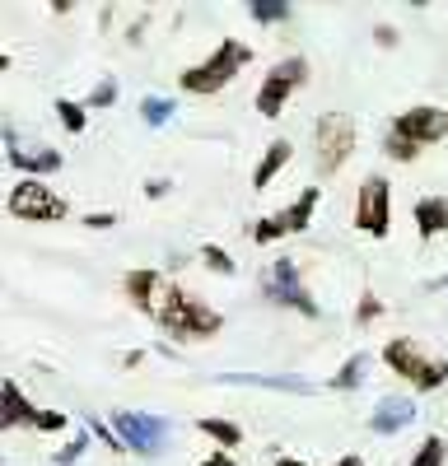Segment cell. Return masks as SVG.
I'll return each instance as SVG.
<instances>
[{
	"label": "cell",
	"instance_id": "20",
	"mask_svg": "<svg viewBox=\"0 0 448 466\" xmlns=\"http://www.w3.org/2000/svg\"><path fill=\"white\" fill-rule=\"evenodd\" d=\"M369 378V355L360 350V355H351L341 369H336L331 378H327V392H355V387Z\"/></svg>",
	"mask_w": 448,
	"mask_h": 466
},
{
	"label": "cell",
	"instance_id": "15",
	"mask_svg": "<svg viewBox=\"0 0 448 466\" xmlns=\"http://www.w3.org/2000/svg\"><path fill=\"white\" fill-rule=\"evenodd\" d=\"M290 154H294V145H290L285 136H276L267 149H261V159H257V168H252V191H267V187H271V182L285 173Z\"/></svg>",
	"mask_w": 448,
	"mask_h": 466
},
{
	"label": "cell",
	"instance_id": "11",
	"mask_svg": "<svg viewBox=\"0 0 448 466\" xmlns=\"http://www.w3.org/2000/svg\"><path fill=\"white\" fill-rule=\"evenodd\" d=\"M351 224L364 233V238H388V233H392V182L383 173H369L360 182Z\"/></svg>",
	"mask_w": 448,
	"mask_h": 466
},
{
	"label": "cell",
	"instance_id": "5",
	"mask_svg": "<svg viewBox=\"0 0 448 466\" xmlns=\"http://www.w3.org/2000/svg\"><path fill=\"white\" fill-rule=\"evenodd\" d=\"M360 145V127L351 112H322L313 122V168L318 177H336Z\"/></svg>",
	"mask_w": 448,
	"mask_h": 466
},
{
	"label": "cell",
	"instance_id": "12",
	"mask_svg": "<svg viewBox=\"0 0 448 466\" xmlns=\"http://www.w3.org/2000/svg\"><path fill=\"white\" fill-rule=\"evenodd\" d=\"M122 294H127V303L136 308V313L155 318L159 313V299H164V276H159L155 266H136V270H127V276H122Z\"/></svg>",
	"mask_w": 448,
	"mask_h": 466
},
{
	"label": "cell",
	"instance_id": "19",
	"mask_svg": "<svg viewBox=\"0 0 448 466\" xmlns=\"http://www.w3.org/2000/svg\"><path fill=\"white\" fill-rule=\"evenodd\" d=\"M224 382H239V387H271V392H313V382H304V378H271V373H224Z\"/></svg>",
	"mask_w": 448,
	"mask_h": 466
},
{
	"label": "cell",
	"instance_id": "34",
	"mask_svg": "<svg viewBox=\"0 0 448 466\" xmlns=\"http://www.w3.org/2000/svg\"><path fill=\"white\" fill-rule=\"evenodd\" d=\"M145 28H149V15L131 19V28H127V43H131V47H136V43H145Z\"/></svg>",
	"mask_w": 448,
	"mask_h": 466
},
{
	"label": "cell",
	"instance_id": "8",
	"mask_svg": "<svg viewBox=\"0 0 448 466\" xmlns=\"http://www.w3.org/2000/svg\"><path fill=\"white\" fill-rule=\"evenodd\" d=\"M261 294H267L276 308H294L299 318H322V303L304 285V270H299L294 257H276L267 266V276H261Z\"/></svg>",
	"mask_w": 448,
	"mask_h": 466
},
{
	"label": "cell",
	"instance_id": "3",
	"mask_svg": "<svg viewBox=\"0 0 448 466\" xmlns=\"http://www.w3.org/2000/svg\"><path fill=\"white\" fill-rule=\"evenodd\" d=\"M248 66H252V47L239 43V37H219L215 52H210L206 61L187 66V70L178 75V89L192 94V98H210V94H219V89H229Z\"/></svg>",
	"mask_w": 448,
	"mask_h": 466
},
{
	"label": "cell",
	"instance_id": "25",
	"mask_svg": "<svg viewBox=\"0 0 448 466\" xmlns=\"http://www.w3.org/2000/svg\"><path fill=\"white\" fill-rule=\"evenodd\" d=\"M201 261H206V270H215V276H239V261L224 252L219 243H206L201 248Z\"/></svg>",
	"mask_w": 448,
	"mask_h": 466
},
{
	"label": "cell",
	"instance_id": "17",
	"mask_svg": "<svg viewBox=\"0 0 448 466\" xmlns=\"http://www.w3.org/2000/svg\"><path fill=\"white\" fill-rule=\"evenodd\" d=\"M33 420H37V406L24 397V387L15 378H5V410H0V430H19V424L33 430Z\"/></svg>",
	"mask_w": 448,
	"mask_h": 466
},
{
	"label": "cell",
	"instance_id": "13",
	"mask_svg": "<svg viewBox=\"0 0 448 466\" xmlns=\"http://www.w3.org/2000/svg\"><path fill=\"white\" fill-rule=\"evenodd\" d=\"M10 159V168H19L24 177H37V182H47L52 173H61V164H66V154L61 149H52V145H33V149H10L5 154Z\"/></svg>",
	"mask_w": 448,
	"mask_h": 466
},
{
	"label": "cell",
	"instance_id": "27",
	"mask_svg": "<svg viewBox=\"0 0 448 466\" xmlns=\"http://www.w3.org/2000/svg\"><path fill=\"white\" fill-rule=\"evenodd\" d=\"M112 103H117V80H112V75H103V80L89 89L85 107H89V112H103V107H112Z\"/></svg>",
	"mask_w": 448,
	"mask_h": 466
},
{
	"label": "cell",
	"instance_id": "16",
	"mask_svg": "<svg viewBox=\"0 0 448 466\" xmlns=\"http://www.w3.org/2000/svg\"><path fill=\"white\" fill-rule=\"evenodd\" d=\"M411 219H416V233L430 243L439 233H448V197H421L411 206Z\"/></svg>",
	"mask_w": 448,
	"mask_h": 466
},
{
	"label": "cell",
	"instance_id": "1",
	"mask_svg": "<svg viewBox=\"0 0 448 466\" xmlns=\"http://www.w3.org/2000/svg\"><path fill=\"white\" fill-rule=\"evenodd\" d=\"M159 331L173 336V340H215L224 331V313L210 308L201 294L182 289L178 280L164 285V299H159V313H155Z\"/></svg>",
	"mask_w": 448,
	"mask_h": 466
},
{
	"label": "cell",
	"instance_id": "26",
	"mask_svg": "<svg viewBox=\"0 0 448 466\" xmlns=\"http://www.w3.org/2000/svg\"><path fill=\"white\" fill-rule=\"evenodd\" d=\"M379 318H383V299L373 294V289H364L360 303H355V327H373Z\"/></svg>",
	"mask_w": 448,
	"mask_h": 466
},
{
	"label": "cell",
	"instance_id": "4",
	"mask_svg": "<svg viewBox=\"0 0 448 466\" xmlns=\"http://www.w3.org/2000/svg\"><path fill=\"white\" fill-rule=\"evenodd\" d=\"M383 364L411 387V392H439V387L448 382V360L434 355V350H425L416 336H388L383 340Z\"/></svg>",
	"mask_w": 448,
	"mask_h": 466
},
{
	"label": "cell",
	"instance_id": "10",
	"mask_svg": "<svg viewBox=\"0 0 448 466\" xmlns=\"http://www.w3.org/2000/svg\"><path fill=\"white\" fill-rule=\"evenodd\" d=\"M112 430L122 434L127 452H140L145 461H155V457H164V448L173 439V420L145 415V410H112Z\"/></svg>",
	"mask_w": 448,
	"mask_h": 466
},
{
	"label": "cell",
	"instance_id": "35",
	"mask_svg": "<svg viewBox=\"0 0 448 466\" xmlns=\"http://www.w3.org/2000/svg\"><path fill=\"white\" fill-rule=\"evenodd\" d=\"M197 466H239V461H234V452H219V448H215V452H210V457H201Z\"/></svg>",
	"mask_w": 448,
	"mask_h": 466
},
{
	"label": "cell",
	"instance_id": "22",
	"mask_svg": "<svg viewBox=\"0 0 448 466\" xmlns=\"http://www.w3.org/2000/svg\"><path fill=\"white\" fill-rule=\"evenodd\" d=\"M56 122H61L70 136H85V127H89V107H85V103H75V98H56Z\"/></svg>",
	"mask_w": 448,
	"mask_h": 466
},
{
	"label": "cell",
	"instance_id": "14",
	"mask_svg": "<svg viewBox=\"0 0 448 466\" xmlns=\"http://www.w3.org/2000/svg\"><path fill=\"white\" fill-rule=\"evenodd\" d=\"M416 401H406V397H383L379 406H373V415H369V430L379 434V439H392V434H402L406 424H416Z\"/></svg>",
	"mask_w": 448,
	"mask_h": 466
},
{
	"label": "cell",
	"instance_id": "33",
	"mask_svg": "<svg viewBox=\"0 0 448 466\" xmlns=\"http://www.w3.org/2000/svg\"><path fill=\"white\" fill-rule=\"evenodd\" d=\"M168 191H173V182H168V177H149V182H145V197H149V201H164Z\"/></svg>",
	"mask_w": 448,
	"mask_h": 466
},
{
	"label": "cell",
	"instance_id": "32",
	"mask_svg": "<svg viewBox=\"0 0 448 466\" xmlns=\"http://www.w3.org/2000/svg\"><path fill=\"white\" fill-rule=\"evenodd\" d=\"M80 224H85V228H112V224H117V215H112V210H89Z\"/></svg>",
	"mask_w": 448,
	"mask_h": 466
},
{
	"label": "cell",
	"instance_id": "24",
	"mask_svg": "<svg viewBox=\"0 0 448 466\" xmlns=\"http://www.w3.org/2000/svg\"><path fill=\"white\" fill-rule=\"evenodd\" d=\"M85 424H89V434H94V439H103V448H107L112 457H127V443H122V434L112 430V424H103L98 415H85Z\"/></svg>",
	"mask_w": 448,
	"mask_h": 466
},
{
	"label": "cell",
	"instance_id": "21",
	"mask_svg": "<svg viewBox=\"0 0 448 466\" xmlns=\"http://www.w3.org/2000/svg\"><path fill=\"white\" fill-rule=\"evenodd\" d=\"M173 112H178L173 98H159V94L140 98V122H145V127H168V122H173Z\"/></svg>",
	"mask_w": 448,
	"mask_h": 466
},
{
	"label": "cell",
	"instance_id": "2",
	"mask_svg": "<svg viewBox=\"0 0 448 466\" xmlns=\"http://www.w3.org/2000/svg\"><path fill=\"white\" fill-rule=\"evenodd\" d=\"M448 136V112L434 107V103H416V107H406L397 112L388 131H383V154L392 164H416L421 159V149L439 145Z\"/></svg>",
	"mask_w": 448,
	"mask_h": 466
},
{
	"label": "cell",
	"instance_id": "18",
	"mask_svg": "<svg viewBox=\"0 0 448 466\" xmlns=\"http://www.w3.org/2000/svg\"><path fill=\"white\" fill-rule=\"evenodd\" d=\"M197 430L219 448V452H234V448H243V424L239 420H219V415H201L197 420Z\"/></svg>",
	"mask_w": 448,
	"mask_h": 466
},
{
	"label": "cell",
	"instance_id": "6",
	"mask_svg": "<svg viewBox=\"0 0 448 466\" xmlns=\"http://www.w3.org/2000/svg\"><path fill=\"white\" fill-rule=\"evenodd\" d=\"M318 201H322V187H304L290 206H280V210H271V215H261L257 224H248L252 248H271V243H280V238L304 233V228L313 224V215H318Z\"/></svg>",
	"mask_w": 448,
	"mask_h": 466
},
{
	"label": "cell",
	"instance_id": "30",
	"mask_svg": "<svg viewBox=\"0 0 448 466\" xmlns=\"http://www.w3.org/2000/svg\"><path fill=\"white\" fill-rule=\"evenodd\" d=\"M33 430H37V434H56V430H66V410H37Z\"/></svg>",
	"mask_w": 448,
	"mask_h": 466
},
{
	"label": "cell",
	"instance_id": "36",
	"mask_svg": "<svg viewBox=\"0 0 448 466\" xmlns=\"http://www.w3.org/2000/svg\"><path fill=\"white\" fill-rule=\"evenodd\" d=\"M136 364H145V350H127L122 355V369H136Z\"/></svg>",
	"mask_w": 448,
	"mask_h": 466
},
{
	"label": "cell",
	"instance_id": "23",
	"mask_svg": "<svg viewBox=\"0 0 448 466\" xmlns=\"http://www.w3.org/2000/svg\"><path fill=\"white\" fill-rule=\"evenodd\" d=\"M443 461H448V443H443V434H425L421 448L411 452L406 466H443Z\"/></svg>",
	"mask_w": 448,
	"mask_h": 466
},
{
	"label": "cell",
	"instance_id": "7",
	"mask_svg": "<svg viewBox=\"0 0 448 466\" xmlns=\"http://www.w3.org/2000/svg\"><path fill=\"white\" fill-rule=\"evenodd\" d=\"M5 210H10V219H19V224H61V219L70 215V201L61 197L52 182L19 177V182L10 187V197H5Z\"/></svg>",
	"mask_w": 448,
	"mask_h": 466
},
{
	"label": "cell",
	"instance_id": "28",
	"mask_svg": "<svg viewBox=\"0 0 448 466\" xmlns=\"http://www.w3.org/2000/svg\"><path fill=\"white\" fill-rule=\"evenodd\" d=\"M248 15H252V24H285L290 19V5H276V0H252Z\"/></svg>",
	"mask_w": 448,
	"mask_h": 466
},
{
	"label": "cell",
	"instance_id": "31",
	"mask_svg": "<svg viewBox=\"0 0 448 466\" xmlns=\"http://www.w3.org/2000/svg\"><path fill=\"white\" fill-rule=\"evenodd\" d=\"M373 43H379L383 52H392V47L402 43V37H397V28H392V24H373Z\"/></svg>",
	"mask_w": 448,
	"mask_h": 466
},
{
	"label": "cell",
	"instance_id": "9",
	"mask_svg": "<svg viewBox=\"0 0 448 466\" xmlns=\"http://www.w3.org/2000/svg\"><path fill=\"white\" fill-rule=\"evenodd\" d=\"M309 85V61L304 56H280L267 75H261V89H257V112L276 122V116L290 107V98Z\"/></svg>",
	"mask_w": 448,
	"mask_h": 466
},
{
	"label": "cell",
	"instance_id": "29",
	"mask_svg": "<svg viewBox=\"0 0 448 466\" xmlns=\"http://www.w3.org/2000/svg\"><path fill=\"white\" fill-rule=\"evenodd\" d=\"M89 439H94V434H75V439H70L66 448H56V452H52V466H75V461H80V457H85V448H89Z\"/></svg>",
	"mask_w": 448,
	"mask_h": 466
}]
</instances>
